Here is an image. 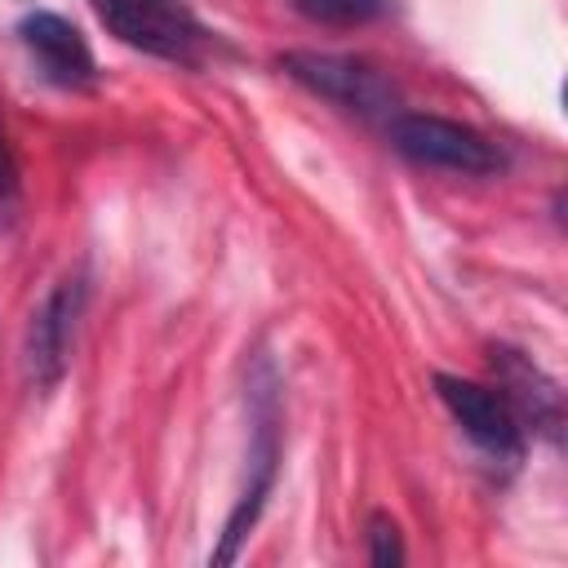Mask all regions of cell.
<instances>
[{
  "label": "cell",
  "instance_id": "cell-1",
  "mask_svg": "<svg viewBox=\"0 0 568 568\" xmlns=\"http://www.w3.org/2000/svg\"><path fill=\"white\" fill-rule=\"evenodd\" d=\"M280 67L306 84L311 93L346 106V111H359V115H382L390 120L399 106H395V89L359 58H346V53H311V49H293L280 58Z\"/></svg>",
  "mask_w": 568,
  "mask_h": 568
},
{
  "label": "cell",
  "instance_id": "cell-2",
  "mask_svg": "<svg viewBox=\"0 0 568 568\" xmlns=\"http://www.w3.org/2000/svg\"><path fill=\"white\" fill-rule=\"evenodd\" d=\"M386 133L404 155H413L422 164H435V169H457V173H493V169H501V155L484 133H475V129H466L457 120H444V115L395 111L386 120Z\"/></svg>",
  "mask_w": 568,
  "mask_h": 568
},
{
  "label": "cell",
  "instance_id": "cell-3",
  "mask_svg": "<svg viewBox=\"0 0 568 568\" xmlns=\"http://www.w3.org/2000/svg\"><path fill=\"white\" fill-rule=\"evenodd\" d=\"M435 390H439L444 408L453 413V422L470 435L475 448H484L497 462L524 457V426L501 390L470 382V377H448V373H435Z\"/></svg>",
  "mask_w": 568,
  "mask_h": 568
},
{
  "label": "cell",
  "instance_id": "cell-4",
  "mask_svg": "<svg viewBox=\"0 0 568 568\" xmlns=\"http://www.w3.org/2000/svg\"><path fill=\"white\" fill-rule=\"evenodd\" d=\"M93 9L124 44L160 58H191L204 44V27L178 0H93Z\"/></svg>",
  "mask_w": 568,
  "mask_h": 568
},
{
  "label": "cell",
  "instance_id": "cell-5",
  "mask_svg": "<svg viewBox=\"0 0 568 568\" xmlns=\"http://www.w3.org/2000/svg\"><path fill=\"white\" fill-rule=\"evenodd\" d=\"M84 306V280L67 275L31 315L27 324V346H22V364H27V382L31 386H53L67 368L71 355V337H75V320Z\"/></svg>",
  "mask_w": 568,
  "mask_h": 568
},
{
  "label": "cell",
  "instance_id": "cell-6",
  "mask_svg": "<svg viewBox=\"0 0 568 568\" xmlns=\"http://www.w3.org/2000/svg\"><path fill=\"white\" fill-rule=\"evenodd\" d=\"M253 399H257V413H253V462H248V484H244V493H240V501H235V510H231V519H226V532H222V546L213 550V564L235 559L244 532L253 528V519H257V510H262V501H266V493H271V484H275L280 439H275V386H271V373H266V386L253 390Z\"/></svg>",
  "mask_w": 568,
  "mask_h": 568
},
{
  "label": "cell",
  "instance_id": "cell-7",
  "mask_svg": "<svg viewBox=\"0 0 568 568\" xmlns=\"http://www.w3.org/2000/svg\"><path fill=\"white\" fill-rule=\"evenodd\" d=\"M18 40L27 44V53L36 58V67H40L53 84L80 89V84L93 80V53H89L84 36H80L67 18L36 9V13H27V18L18 22Z\"/></svg>",
  "mask_w": 568,
  "mask_h": 568
},
{
  "label": "cell",
  "instance_id": "cell-8",
  "mask_svg": "<svg viewBox=\"0 0 568 568\" xmlns=\"http://www.w3.org/2000/svg\"><path fill=\"white\" fill-rule=\"evenodd\" d=\"M493 368H497V377H501V395H506V404L515 408V417H519V426L524 422H532L541 435H559V386L537 368V364H528L519 351H493Z\"/></svg>",
  "mask_w": 568,
  "mask_h": 568
},
{
  "label": "cell",
  "instance_id": "cell-9",
  "mask_svg": "<svg viewBox=\"0 0 568 568\" xmlns=\"http://www.w3.org/2000/svg\"><path fill=\"white\" fill-rule=\"evenodd\" d=\"M311 22H328V27H355L382 13V0H293Z\"/></svg>",
  "mask_w": 568,
  "mask_h": 568
},
{
  "label": "cell",
  "instance_id": "cell-10",
  "mask_svg": "<svg viewBox=\"0 0 568 568\" xmlns=\"http://www.w3.org/2000/svg\"><path fill=\"white\" fill-rule=\"evenodd\" d=\"M18 204H22V186H18V160H13L9 133H4V124H0V231H9V226H13Z\"/></svg>",
  "mask_w": 568,
  "mask_h": 568
},
{
  "label": "cell",
  "instance_id": "cell-11",
  "mask_svg": "<svg viewBox=\"0 0 568 568\" xmlns=\"http://www.w3.org/2000/svg\"><path fill=\"white\" fill-rule=\"evenodd\" d=\"M368 559H373L377 568H390V564H399V559H404V546H399V528H395V519L373 515V524H368Z\"/></svg>",
  "mask_w": 568,
  "mask_h": 568
}]
</instances>
